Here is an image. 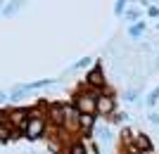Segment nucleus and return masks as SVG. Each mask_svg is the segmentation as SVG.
<instances>
[{"instance_id":"nucleus-1","label":"nucleus","mask_w":159,"mask_h":154,"mask_svg":"<svg viewBox=\"0 0 159 154\" xmlns=\"http://www.w3.org/2000/svg\"><path fill=\"white\" fill-rule=\"evenodd\" d=\"M98 95L102 93H95V90H79L74 95V109L79 114H98Z\"/></svg>"},{"instance_id":"nucleus-2","label":"nucleus","mask_w":159,"mask_h":154,"mask_svg":"<svg viewBox=\"0 0 159 154\" xmlns=\"http://www.w3.org/2000/svg\"><path fill=\"white\" fill-rule=\"evenodd\" d=\"M45 130H48V119H45V116H40L36 109H31V116H29L24 138H26V140H38V138L45 135Z\"/></svg>"},{"instance_id":"nucleus-3","label":"nucleus","mask_w":159,"mask_h":154,"mask_svg":"<svg viewBox=\"0 0 159 154\" xmlns=\"http://www.w3.org/2000/svg\"><path fill=\"white\" fill-rule=\"evenodd\" d=\"M86 88L88 90H95V93H105L107 81H105V74H102V67H100V64H95L86 74Z\"/></svg>"},{"instance_id":"nucleus-4","label":"nucleus","mask_w":159,"mask_h":154,"mask_svg":"<svg viewBox=\"0 0 159 154\" xmlns=\"http://www.w3.org/2000/svg\"><path fill=\"white\" fill-rule=\"evenodd\" d=\"M48 123H52L57 128H64L66 121V104H48Z\"/></svg>"},{"instance_id":"nucleus-5","label":"nucleus","mask_w":159,"mask_h":154,"mask_svg":"<svg viewBox=\"0 0 159 154\" xmlns=\"http://www.w3.org/2000/svg\"><path fill=\"white\" fill-rule=\"evenodd\" d=\"M114 112H116V100H114V95H109V93L98 95V116H112Z\"/></svg>"},{"instance_id":"nucleus-6","label":"nucleus","mask_w":159,"mask_h":154,"mask_svg":"<svg viewBox=\"0 0 159 154\" xmlns=\"http://www.w3.org/2000/svg\"><path fill=\"white\" fill-rule=\"evenodd\" d=\"M95 119H98V114H79V133L90 138L95 130Z\"/></svg>"},{"instance_id":"nucleus-7","label":"nucleus","mask_w":159,"mask_h":154,"mask_svg":"<svg viewBox=\"0 0 159 154\" xmlns=\"http://www.w3.org/2000/svg\"><path fill=\"white\" fill-rule=\"evenodd\" d=\"M133 145H135L140 152H152V140H150L145 133H135L133 135Z\"/></svg>"},{"instance_id":"nucleus-8","label":"nucleus","mask_w":159,"mask_h":154,"mask_svg":"<svg viewBox=\"0 0 159 154\" xmlns=\"http://www.w3.org/2000/svg\"><path fill=\"white\" fill-rule=\"evenodd\" d=\"M17 130H14L10 123H0V142H10L12 138H17Z\"/></svg>"},{"instance_id":"nucleus-9","label":"nucleus","mask_w":159,"mask_h":154,"mask_svg":"<svg viewBox=\"0 0 159 154\" xmlns=\"http://www.w3.org/2000/svg\"><path fill=\"white\" fill-rule=\"evenodd\" d=\"M66 154H88V147L83 140H74L71 145H69V149H66Z\"/></svg>"},{"instance_id":"nucleus-10","label":"nucleus","mask_w":159,"mask_h":154,"mask_svg":"<svg viewBox=\"0 0 159 154\" xmlns=\"http://www.w3.org/2000/svg\"><path fill=\"white\" fill-rule=\"evenodd\" d=\"M19 7H21V0H12V2H7V5L2 7V14H5V17H12V14L19 12Z\"/></svg>"},{"instance_id":"nucleus-11","label":"nucleus","mask_w":159,"mask_h":154,"mask_svg":"<svg viewBox=\"0 0 159 154\" xmlns=\"http://www.w3.org/2000/svg\"><path fill=\"white\" fill-rule=\"evenodd\" d=\"M143 31H145V21H138L135 26H131V29H128V36H131V38H138V36L143 33Z\"/></svg>"},{"instance_id":"nucleus-12","label":"nucleus","mask_w":159,"mask_h":154,"mask_svg":"<svg viewBox=\"0 0 159 154\" xmlns=\"http://www.w3.org/2000/svg\"><path fill=\"white\" fill-rule=\"evenodd\" d=\"M157 102H159V86L154 88L152 93H150V97H147V107H154Z\"/></svg>"},{"instance_id":"nucleus-13","label":"nucleus","mask_w":159,"mask_h":154,"mask_svg":"<svg viewBox=\"0 0 159 154\" xmlns=\"http://www.w3.org/2000/svg\"><path fill=\"white\" fill-rule=\"evenodd\" d=\"M98 140H100V142H109V140H112V130H109V128H100Z\"/></svg>"},{"instance_id":"nucleus-14","label":"nucleus","mask_w":159,"mask_h":154,"mask_svg":"<svg viewBox=\"0 0 159 154\" xmlns=\"http://www.w3.org/2000/svg\"><path fill=\"white\" fill-rule=\"evenodd\" d=\"M88 64H90V57H83V59H79V62H76V64H74V71H79V69H86L88 67Z\"/></svg>"},{"instance_id":"nucleus-15","label":"nucleus","mask_w":159,"mask_h":154,"mask_svg":"<svg viewBox=\"0 0 159 154\" xmlns=\"http://www.w3.org/2000/svg\"><path fill=\"white\" fill-rule=\"evenodd\" d=\"M124 100H126V102H135V100H138V90H126Z\"/></svg>"},{"instance_id":"nucleus-16","label":"nucleus","mask_w":159,"mask_h":154,"mask_svg":"<svg viewBox=\"0 0 159 154\" xmlns=\"http://www.w3.org/2000/svg\"><path fill=\"white\" fill-rule=\"evenodd\" d=\"M126 2H128V0H116V5H114V12L121 14L124 10H126Z\"/></svg>"},{"instance_id":"nucleus-17","label":"nucleus","mask_w":159,"mask_h":154,"mask_svg":"<svg viewBox=\"0 0 159 154\" xmlns=\"http://www.w3.org/2000/svg\"><path fill=\"white\" fill-rule=\"evenodd\" d=\"M138 10H128V12H126V19H138Z\"/></svg>"},{"instance_id":"nucleus-18","label":"nucleus","mask_w":159,"mask_h":154,"mask_svg":"<svg viewBox=\"0 0 159 154\" xmlns=\"http://www.w3.org/2000/svg\"><path fill=\"white\" fill-rule=\"evenodd\" d=\"M150 123H154V126H159V114H157V112H152V114H150Z\"/></svg>"},{"instance_id":"nucleus-19","label":"nucleus","mask_w":159,"mask_h":154,"mask_svg":"<svg viewBox=\"0 0 159 154\" xmlns=\"http://www.w3.org/2000/svg\"><path fill=\"white\" fill-rule=\"evenodd\" d=\"M147 14H150V17H159V7H150Z\"/></svg>"},{"instance_id":"nucleus-20","label":"nucleus","mask_w":159,"mask_h":154,"mask_svg":"<svg viewBox=\"0 0 159 154\" xmlns=\"http://www.w3.org/2000/svg\"><path fill=\"white\" fill-rule=\"evenodd\" d=\"M0 123H7V112H2V109H0Z\"/></svg>"},{"instance_id":"nucleus-21","label":"nucleus","mask_w":159,"mask_h":154,"mask_svg":"<svg viewBox=\"0 0 159 154\" xmlns=\"http://www.w3.org/2000/svg\"><path fill=\"white\" fill-rule=\"evenodd\" d=\"M2 7H5V2H0V12H2Z\"/></svg>"},{"instance_id":"nucleus-22","label":"nucleus","mask_w":159,"mask_h":154,"mask_svg":"<svg viewBox=\"0 0 159 154\" xmlns=\"http://www.w3.org/2000/svg\"><path fill=\"white\" fill-rule=\"evenodd\" d=\"M157 31H159V24H157Z\"/></svg>"}]
</instances>
